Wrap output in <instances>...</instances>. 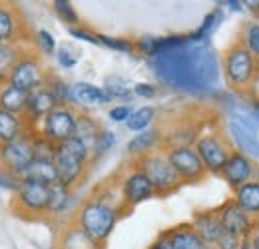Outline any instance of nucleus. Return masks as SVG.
Masks as SVG:
<instances>
[{
    "mask_svg": "<svg viewBox=\"0 0 259 249\" xmlns=\"http://www.w3.org/2000/svg\"><path fill=\"white\" fill-rule=\"evenodd\" d=\"M222 72L229 90L245 98H255L259 82L257 58L251 56L237 38L222 54Z\"/></svg>",
    "mask_w": 259,
    "mask_h": 249,
    "instance_id": "obj_1",
    "label": "nucleus"
},
{
    "mask_svg": "<svg viewBox=\"0 0 259 249\" xmlns=\"http://www.w3.org/2000/svg\"><path fill=\"white\" fill-rule=\"evenodd\" d=\"M52 163H54V172H56V182L72 191H76L86 182L90 168L94 163V157H92L90 148L82 140L72 138L54 148Z\"/></svg>",
    "mask_w": 259,
    "mask_h": 249,
    "instance_id": "obj_2",
    "label": "nucleus"
},
{
    "mask_svg": "<svg viewBox=\"0 0 259 249\" xmlns=\"http://www.w3.org/2000/svg\"><path fill=\"white\" fill-rule=\"evenodd\" d=\"M38 140H40V132L38 128H34L22 134L20 138H16L14 142L0 144V180L10 182L12 189L36 159Z\"/></svg>",
    "mask_w": 259,
    "mask_h": 249,
    "instance_id": "obj_3",
    "label": "nucleus"
},
{
    "mask_svg": "<svg viewBox=\"0 0 259 249\" xmlns=\"http://www.w3.org/2000/svg\"><path fill=\"white\" fill-rule=\"evenodd\" d=\"M48 203H50V186L38 180L22 178L12 189L8 199V210L16 218L24 221H48Z\"/></svg>",
    "mask_w": 259,
    "mask_h": 249,
    "instance_id": "obj_4",
    "label": "nucleus"
},
{
    "mask_svg": "<svg viewBox=\"0 0 259 249\" xmlns=\"http://www.w3.org/2000/svg\"><path fill=\"white\" fill-rule=\"evenodd\" d=\"M154 187V193L158 197H165L174 191H178L180 187L184 186V182L180 180V176L176 174V170L171 168L167 156L163 154V150H154V152H148L144 156L136 157V159H130Z\"/></svg>",
    "mask_w": 259,
    "mask_h": 249,
    "instance_id": "obj_5",
    "label": "nucleus"
},
{
    "mask_svg": "<svg viewBox=\"0 0 259 249\" xmlns=\"http://www.w3.org/2000/svg\"><path fill=\"white\" fill-rule=\"evenodd\" d=\"M194 150L201 159V163L205 165L207 174H215L220 176L222 168L226 165V161L235 152L233 142L229 140L226 132L222 130H211L201 134L194 144Z\"/></svg>",
    "mask_w": 259,
    "mask_h": 249,
    "instance_id": "obj_6",
    "label": "nucleus"
},
{
    "mask_svg": "<svg viewBox=\"0 0 259 249\" xmlns=\"http://www.w3.org/2000/svg\"><path fill=\"white\" fill-rule=\"evenodd\" d=\"M76 120H78V108L74 104H58L42 120V126H38L40 138L56 148L76 138Z\"/></svg>",
    "mask_w": 259,
    "mask_h": 249,
    "instance_id": "obj_7",
    "label": "nucleus"
},
{
    "mask_svg": "<svg viewBox=\"0 0 259 249\" xmlns=\"http://www.w3.org/2000/svg\"><path fill=\"white\" fill-rule=\"evenodd\" d=\"M54 72L44 64L42 54L38 52V48L34 46L32 50H28L18 64L14 66L10 78H8V84L18 88V90H24V92H32L36 88L44 86L48 82V78L52 76Z\"/></svg>",
    "mask_w": 259,
    "mask_h": 249,
    "instance_id": "obj_8",
    "label": "nucleus"
},
{
    "mask_svg": "<svg viewBox=\"0 0 259 249\" xmlns=\"http://www.w3.org/2000/svg\"><path fill=\"white\" fill-rule=\"evenodd\" d=\"M36 30L32 28L24 8L16 2L0 0V44L24 42L36 44Z\"/></svg>",
    "mask_w": 259,
    "mask_h": 249,
    "instance_id": "obj_9",
    "label": "nucleus"
},
{
    "mask_svg": "<svg viewBox=\"0 0 259 249\" xmlns=\"http://www.w3.org/2000/svg\"><path fill=\"white\" fill-rule=\"evenodd\" d=\"M163 154L167 156L171 168L176 170V174L180 176V180L184 184H197V182H203L207 178V170L201 163L194 146L169 148V150H163Z\"/></svg>",
    "mask_w": 259,
    "mask_h": 249,
    "instance_id": "obj_10",
    "label": "nucleus"
},
{
    "mask_svg": "<svg viewBox=\"0 0 259 249\" xmlns=\"http://www.w3.org/2000/svg\"><path fill=\"white\" fill-rule=\"evenodd\" d=\"M118 174H120L122 199H124V203H126V208H128L130 212H132L138 203H142V201H146V199H150V197L156 195V193H154V187L150 184V180H148L132 161H130V165L118 170Z\"/></svg>",
    "mask_w": 259,
    "mask_h": 249,
    "instance_id": "obj_11",
    "label": "nucleus"
},
{
    "mask_svg": "<svg viewBox=\"0 0 259 249\" xmlns=\"http://www.w3.org/2000/svg\"><path fill=\"white\" fill-rule=\"evenodd\" d=\"M215 212H218V218L222 221L224 229L229 231V233H233V235L239 237V239H249V237H253V233L257 231L259 219L251 218L249 214H245V212L233 201V197L227 199L226 203L220 205Z\"/></svg>",
    "mask_w": 259,
    "mask_h": 249,
    "instance_id": "obj_12",
    "label": "nucleus"
},
{
    "mask_svg": "<svg viewBox=\"0 0 259 249\" xmlns=\"http://www.w3.org/2000/svg\"><path fill=\"white\" fill-rule=\"evenodd\" d=\"M150 249H211L194 229L192 223H180L163 229Z\"/></svg>",
    "mask_w": 259,
    "mask_h": 249,
    "instance_id": "obj_13",
    "label": "nucleus"
},
{
    "mask_svg": "<svg viewBox=\"0 0 259 249\" xmlns=\"http://www.w3.org/2000/svg\"><path fill=\"white\" fill-rule=\"evenodd\" d=\"M220 176L226 180L231 189H237L239 186H243L251 180H259V165L243 152L235 150L226 161V165L222 168Z\"/></svg>",
    "mask_w": 259,
    "mask_h": 249,
    "instance_id": "obj_14",
    "label": "nucleus"
},
{
    "mask_svg": "<svg viewBox=\"0 0 259 249\" xmlns=\"http://www.w3.org/2000/svg\"><path fill=\"white\" fill-rule=\"evenodd\" d=\"M192 225L197 231V235L207 243V245H213L218 241V237L226 231L222 221L218 218V212L215 210H207V212H197L192 219Z\"/></svg>",
    "mask_w": 259,
    "mask_h": 249,
    "instance_id": "obj_15",
    "label": "nucleus"
},
{
    "mask_svg": "<svg viewBox=\"0 0 259 249\" xmlns=\"http://www.w3.org/2000/svg\"><path fill=\"white\" fill-rule=\"evenodd\" d=\"M36 44H24V42H4L0 44V84L8 82L14 66L18 64V60L32 50Z\"/></svg>",
    "mask_w": 259,
    "mask_h": 249,
    "instance_id": "obj_16",
    "label": "nucleus"
},
{
    "mask_svg": "<svg viewBox=\"0 0 259 249\" xmlns=\"http://www.w3.org/2000/svg\"><path fill=\"white\" fill-rule=\"evenodd\" d=\"M28 98H30V92L18 90V88L10 86L8 82L0 84V110H4V112L24 116L28 110Z\"/></svg>",
    "mask_w": 259,
    "mask_h": 249,
    "instance_id": "obj_17",
    "label": "nucleus"
},
{
    "mask_svg": "<svg viewBox=\"0 0 259 249\" xmlns=\"http://www.w3.org/2000/svg\"><path fill=\"white\" fill-rule=\"evenodd\" d=\"M112 98L108 96L106 90L98 88L94 84H86V82H78L74 86H70V104H82V106H100V104H108Z\"/></svg>",
    "mask_w": 259,
    "mask_h": 249,
    "instance_id": "obj_18",
    "label": "nucleus"
},
{
    "mask_svg": "<svg viewBox=\"0 0 259 249\" xmlns=\"http://www.w3.org/2000/svg\"><path fill=\"white\" fill-rule=\"evenodd\" d=\"M162 144V132L160 128H152V130H144L142 134H138L136 138H132L128 144V156L130 159L144 156L148 152L158 150Z\"/></svg>",
    "mask_w": 259,
    "mask_h": 249,
    "instance_id": "obj_19",
    "label": "nucleus"
},
{
    "mask_svg": "<svg viewBox=\"0 0 259 249\" xmlns=\"http://www.w3.org/2000/svg\"><path fill=\"white\" fill-rule=\"evenodd\" d=\"M233 201L251 218L259 219V180H251L233 189Z\"/></svg>",
    "mask_w": 259,
    "mask_h": 249,
    "instance_id": "obj_20",
    "label": "nucleus"
},
{
    "mask_svg": "<svg viewBox=\"0 0 259 249\" xmlns=\"http://www.w3.org/2000/svg\"><path fill=\"white\" fill-rule=\"evenodd\" d=\"M102 132H104V128L102 124L98 122L94 116H90L88 112H84V110H78V120H76V138L78 140H82L88 148H90V152L94 150V146H96L98 138L102 136Z\"/></svg>",
    "mask_w": 259,
    "mask_h": 249,
    "instance_id": "obj_21",
    "label": "nucleus"
},
{
    "mask_svg": "<svg viewBox=\"0 0 259 249\" xmlns=\"http://www.w3.org/2000/svg\"><path fill=\"white\" fill-rule=\"evenodd\" d=\"M28 130H34V128L26 124V120L22 116H16V114L0 110V144L14 142L16 138L26 134Z\"/></svg>",
    "mask_w": 259,
    "mask_h": 249,
    "instance_id": "obj_22",
    "label": "nucleus"
},
{
    "mask_svg": "<svg viewBox=\"0 0 259 249\" xmlns=\"http://www.w3.org/2000/svg\"><path fill=\"white\" fill-rule=\"evenodd\" d=\"M72 189H68L64 187L62 184H58V182H54V184H50V203H48V221L50 219H56L62 212H64L66 208H68V203H70V199H72Z\"/></svg>",
    "mask_w": 259,
    "mask_h": 249,
    "instance_id": "obj_23",
    "label": "nucleus"
},
{
    "mask_svg": "<svg viewBox=\"0 0 259 249\" xmlns=\"http://www.w3.org/2000/svg\"><path fill=\"white\" fill-rule=\"evenodd\" d=\"M237 40L245 46V50L255 56L259 60V22L255 20H247L241 24L239 34H237Z\"/></svg>",
    "mask_w": 259,
    "mask_h": 249,
    "instance_id": "obj_24",
    "label": "nucleus"
},
{
    "mask_svg": "<svg viewBox=\"0 0 259 249\" xmlns=\"http://www.w3.org/2000/svg\"><path fill=\"white\" fill-rule=\"evenodd\" d=\"M156 116H158L156 108L144 106V108H140V110H136V112L130 114V118L126 120V128L132 130V132H144L148 126L156 120Z\"/></svg>",
    "mask_w": 259,
    "mask_h": 249,
    "instance_id": "obj_25",
    "label": "nucleus"
},
{
    "mask_svg": "<svg viewBox=\"0 0 259 249\" xmlns=\"http://www.w3.org/2000/svg\"><path fill=\"white\" fill-rule=\"evenodd\" d=\"M54 10L58 12V16L64 20L66 24H70L68 28H74V26H80V18L76 14V10L72 8L70 2H64V0H56L54 2Z\"/></svg>",
    "mask_w": 259,
    "mask_h": 249,
    "instance_id": "obj_26",
    "label": "nucleus"
},
{
    "mask_svg": "<svg viewBox=\"0 0 259 249\" xmlns=\"http://www.w3.org/2000/svg\"><path fill=\"white\" fill-rule=\"evenodd\" d=\"M36 48L40 54H46V56H52L56 52V42L52 38V34L48 30H36Z\"/></svg>",
    "mask_w": 259,
    "mask_h": 249,
    "instance_id": "obj_27",
    "label": "nucleus"
},
{
    "mask_svg": "<svg viewBox=\"0 0 259 249\" xmlns=\"http://www.w3.org/2000/svg\"><path fill=\"white\" fill-rule=\"evenodd\" d=\"M100 44H106L110 48H116V50H122V52H134L138 48V44L130 42L126 38H110V36H98Z\"/></svg>",
    "mask_w": 259,
    "mask_h": 249,
    "instance_id": "obj_28",
    "label": "nucleus"
},
{
    "mask_svg": "<svg viewBox=\"0 0 259 249\" xmlns=\"http://www.w3.org/2000/svg\"><path fill=\"white\" fill-rule=\"evenodd\" d=\"M239 247H241V239L235 237V235L229 233V231H224V233L218 237V241L211 245V249H239Z\"/></svg>",
    "mask_w": 259,
    "mask_h": 249,
    "instance_id": "obj_29",
    "label": "nucleus"
},
{
    "mask_svg": "<svg viewBox=\"0 0 259 249\" xmlns=\"http://www.w3.org/2000/svg\"><path fill=\"white\" fill-rule=\"evenodd\" d=\"M56 58H58V62L62 64L64 68H72L74 64L78 62L80 54H78V50H74V48H70V46H62V48L56 52Z\"/></svg>",
    "mask_w": 259,
    "mask_h": 249,
    "instance_id": "obj_30",
    "label": "nucleus"
},
{
    "mask_svg": "<svg viewBox=\"0 0 259 249\" xmlns=\"http://www.w3.org/2000/svg\"><path fill=\"white\" fill-rule=\"evenodd\" d=\"M68 32H70L72 36H76V38L88 40V42H92V44H100V40H98V34H92V32L86 30V28H82V26H74V28H68Z\"/></svg>",
    "mask_w": 259,
    "mask_h": 249,
    "instance_id": "obj_31",
    "label": "nucleus"
},
{
    "mask_svg": "<svg viewBox=\"0 0 259 249\" xmlns=\"http://www.w3.org/2000/svg\"><path fill=\"white\" fill-rule=\"evenodd\" d=\"M130 114H132V112H130L128 106H116V108L110 110L108 116H110L114 122H126V120L130 118Z\"/></svg>",
    "mask_w": 259,
    "mask_h": 249,
    "instance_id": "obj_32",
    "label": "nucleus"
},
{
    "mask_svg": "<svg viewBox=\"0 0 259 249\" xmlns=\"http://www.w3.org/2000/svg\"><path fill=\"white\" fill-rule=\"evenodd\" d=\"M134 92L138 94V96H142V98H154V96H156V88H154L152 84L142 82V84H136V86H134Z\"/></svg>",
    "mask_w": 259,
    "mask_h": 249,
    "instance_id": "obj_33",
    "label": "nucleus"
},
{
    "mask_svg": "<svg viewBox=\"0 0 259 249\" xmlns=\"http://www.w3.org/2000/svg\"><path fill=\"white\" fill-rule=\"evenodd\" d=\"M253 106H255V110L259 112V96H255V98H253Z\"/></svg>",
    "mask_w": 259,
    "mask_h": 249,
    "instance_id": "obj_34",
    "label": "nucleus"
},
{
    "mask_svg": "<svg viewBox=\"0 0 259 249\" xmlns=\"http://www.w3.org/2000/svg\"><path fill=\"white\" fill-rule=\"evenodd\" d=\"M255 22H259V10L255 12Z\"/></svg>",
    "mask_w": 259,
    "mask_h": 249,
    "instance_id": "obj_35",
    "label": "nucleus"
},
{
    "mask_svg": "<svg viewBox=\"0 0 259 249\" xmlns=\"http://www.w3.org/2000/svg\"><path fill=\"white\" fill-rule=\"evenodd\" d=\"M257 70H259V60H257Z\"/></svg>",
    "mask_w": 259,
    "mask_h": 249,
    "instance_id": "obj_36",
    "label": "nucleus"
}]
</instances>
